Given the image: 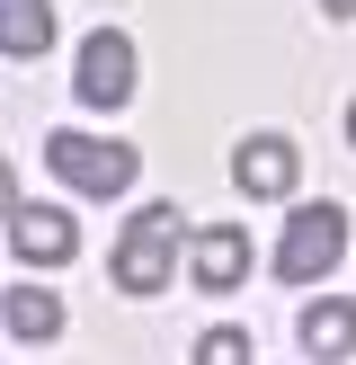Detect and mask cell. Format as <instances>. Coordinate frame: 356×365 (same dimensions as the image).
Returning <instances> with one entry per match:
<instances>
[{"instance_id":"cell-1","label":"cell","mask_w":356,"mask_h":365,"mask_svg":"<svg viewBox=\"0 0 356 365\" xmlns=\"http://www.w3.org/2000/svg\"><path fill=\"white\" fill-rule=\"evenodd\" d=\"M178 241H187V214H178V205H142L134 223H125L107 277H116L125 294H160V285L178 277Z\"/></svg>"},{"instance_id":"cell-2","label":"cell","mask_w":356,"mask_h":365,"mask_svg":"<svg viewBox=\"0 0 356 365\" xmlns=\"http://www.w3.org/2000/svg\"><path fill=\"white\" fill-rule=\"evenodd\" d=\"M36 152H45V170L63 178L71 196H125V187H134V170H142L134 143H98V134H71V125H63V134H45Z\"/></svg>"},{"instance_id":"cell-3","label":"cell","mask_w":356,"mask_h":365,"mask_svg":"<svg viewBox=\"0 0 356 365\" xmlns=\"http://www.w3.org/2000/svg\"><path fill=\"white\" fill-rule=\"evenodd\" d=\"M338 259H347V205H338V196H320V205H294V214H285V232H276V277H285V285L330 277Z\"/></svg>"},{"instance_id":"cell-4","label":"cell","mask_w":356,"mask_h":365,"mask_svg":"<svg viewBox=\"0 0 356 365\" xmlns=\"http://www.w3.org/2000/svg\"><path fill=\"white\" fill-rule=\"evenodd\" d=\"M71 98L98 107V116L134 98V36H125V27H89L80 63H71Z\"/></svg>"},{"instance_id":"cell-5","label":"cell","mask_w":356,"mask_h":365,"mask_svg":"<svg viewBox=\"0 0 356 365\" xmlns=\"http://www.w3.org/2000/svg\"><path fill=\"white\" fill-rule=\"evenodd\" d=\"M294 143L285 134H241V152H231V187L241 196H294Z\"/></svg>"},{"instance_id":"cell-6","label":"cell","mask_w":356,"mask_h":365,"mask_svg":"<svg viewBox=\"0 0 356 365\" xmlns=\"http://www.w3.org/2000/svg\"><path fill=\"white\" fill-rule=\"evenodd\" d=\"M9 250L27 267H63L71 250H80V232H71L63 205H9Z\"/></svg>"},{"instance_id":"cell-7","label":"cell","mask_w":356,"mask_h":365,"mask_svg":"<svg viewBox=\"0 0 356 365\" xmlns=\"http://www.w3.org/2000/svg\"><path fill=\"white\" fill-rule=\"evenodd\" d=\"M187 277H196V294H231V285L249 277V232H241V223H214V232H196V250H187Z\"/></svg>"},{"instance_id":"cell-8","label":"cell","mask_w":356,"mask_h":365,"mask_svg":"<svg viewBox=\"0 0 356 365\" xmlns=\"http://www.w3.org/2000/svg\"><path fill=\"white\" fill-rule=\"evenodd\" d=\"M294 348H303V356H356V303H347V294H320V303H303V321H294Z\"/></svg>"},{"instance_id":"cell-9","label":"cell","mask_w":356,"mask_h":365,"mask_svg":"<svg viewBox=\"0 0 356 365\" xmlns=\"http://www.w3.org/2000/svg\"><path fill=\"white\" fill-rule=\"evenodd\" d=\"M45 45H53V0H0V53L36 63Z\"/></svg>"},{"instance_id":"cell-10","label":"cell","mask_w":356,"mask_h":365,"mask_svg":"<svg viewBox=\"0 0 356 365\" xmlns=\"http://www.w3.org/2000/svg\"><path fill=\"white\" fill-rule=\"evenodd\" d=\"M53 330H63V303H53L45 285H9V339L18 348H45Z\"/></svg>"},{"instance_id":"cell-11","label":"cell","mask_w":356,"mask_h":365,"mask_svg":"<svg viewBox=\"0 0 356 365\" xmlns=\"http://www.w3.org/2000/svg\"><path fill=\"white\" fill-rule=\"evenodd\" d=\"M196 356H205V365H241V356H249V330H205Z\"/></svg>"},{"instance_id":"cell-12","label":"cell","mask_w":356,"mask_h":365,"mask_svg":"<svg viewBox=\"0 0 356 365\" xmlns=\"http://www.w3.org/2000/svg\"><path fill=\"white\" fill-rule=\"evenodd\" d=\"M320 9H330V18H356V0H320Z\"/></svg>"},{"instance_id":"cell-13","label":"cell","mask_w":356,"mask_h":365,"mask_svg":"<svg viewBox=\"0 0 356 365\" xmlns=\"http://www.w3.org/2000/svg\"><path fill=\"white\" fill-rule=\"evenodd\" d=\"M347 143H356V107H347Z\"/></svg>"}]
</instances>
